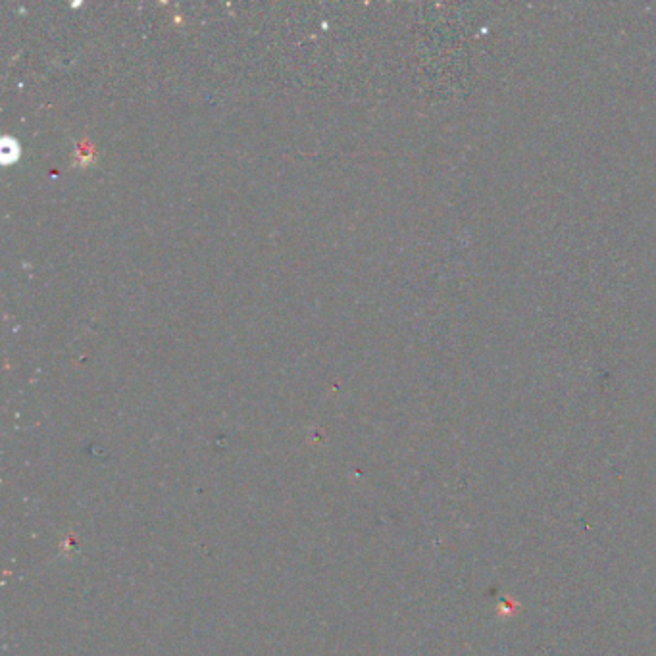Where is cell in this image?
Masks as SVG:
<instances>
[{
	"label": "cell",
	"mask_w": 656,
	"mask_h": 656,
	"mask_svg": "<svg viewBox=\"0 0 656 656\" xmlns=\"http://www.w3.org/2000/svg\"><path fill=\"white\" fill-rule=\"evenodd\" d=\"M2 160L6 162H12V160H15L17 158V152H19V148H17V145L13 143V141H10V139H6L4 141V145H2Z\"/></svg>",
	"instance_id": "1"
}]
</instances>
